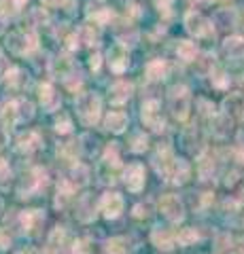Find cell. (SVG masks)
<instances>
[{
	"label": "cell",
	"instance_id": "ab89813d",
	"mask_svg": "<svg viewBox=\"0 0 244 254\" xmlns=\"http://www.w3.org/2000/svg\"><path fill=\"white\" fill-rule=\"evenodd\" d=\"M73 176H75L77 185L81 187V185H85V182H87V170H85L83 165H75V168H73Z\"/></svg>",
	"mask_w": 244,
	"mask_h": 254
},
{
	"label": "cell",
	"instance_id": "d4e9b609",
	"mask_svg": "<svg viewBox=\"0 0 244 254\" xmlns=\"http://www.w3.org/2000/svg\"><path fill=\"white\" fill-rule=\"evenodd\" d=\"M176 55H178V60H183V62H193L195 55H198V49H195V45L191 41H178Z\"/></svg>",
	"mask_w": 244,
	"mask_h": 254
},
{
	"label": "cell",
	"instance_id": "e0dca14e",
	"mask_svg": "<svg viewBox=\"0 0 244 254\" xmlns=\"http://www.w3.org/2000/svg\"><path fill=\"white\" fill-rule=\"evenodd\" d=\"M151 240H153V244L157 246V248L170 250L172 244H174V235H172V231L168 227H155L151 231Z\"/></svg>",
	"mask_w": 244,
	"mask_h": 254
},
{
	"label": "cell",
	"instance_id": "4fadbf2b",
	"mask_svg": "<svg viewBox=\"0 0 244 254\" xmlns=\"http://www.w3.org/2000/svg\"><path fill=\"white\" fill-rule=\"evenodd\" d=\"M106 58H108V66H111L113 72H123V70L128 68L130 60H128V53H125L123 45H113L111 49H108Z\"/></svg>",
	"mask_w": 244,
	"mask_h": 254
},
{
	"label": "cell",
	"instance_id": "8992f818",
	"mask_svg": "<svg viewBox=\"0 0 244 254\" xmlns=\"http://www.w3.org/2000/svg\"><path fill=\"white\" fill-rule=\"evenodd\" d=\"M160 210L162 214L172 222H180L185 218V208H183V201L178 199L176 195H163L162 201H160Z\"/></svg>",
	"mask_w": 244,
	"mask_h": 254
},
{
	"label": "cell",
	"instance_id": "7bdbcfd3",
	"mask_svg": "<svg viewBox=\"0 0 244 254\" xmlns=\"http://www.w3.org/2000/svg\"><path fill=\"white\" fill-rule=\"evenodd\" d=\"M123 248H121V242L119 240H113L111 244H108V254H121Z\"/></svg>",
	"mask_w": 244,
	"mask_h": 254
},
{
	"label": "cell",
	"instance_id": "ee69618b",
	"mask_svg": "<svg viewBox=\"0 0 244 254\" xmlns=\"http://www.w3.org/2000/svg\"><path fill=\"white\" fill-rule=\"evenodd\" d=\"M79 43H81V36L79 34L68 36V49H79Z\"/></svg>",
	"mask_w": 244,
	"mask_h": 254
},
{
	"label": "cell",
	"instance_id": "30bf717a",
	"mask_svg": "<svg viewBox=\"0 0 244 254\" xmlns=\"http://www.w3.org/2000/svg\"><path fill=\"white\" fill-rule=\"evenodd\" d=\"M100 212L104 218H117L123 212V197L119 193H104L100 199Z\"/></svg>",
	"mask_w": 244,
	"mask_h": 254
},
{
	"label": "cell",
	"instance_id": "f5cc1de1",
	"mask_svg": "<svg viewBox=\"0 0 244 254\" xmlns=\"http://www.w3.org/2000/svg\"><path fill=\"white\" fill-rule=\"evenodd\" d=\"M236 254H244V244H242V248H240L238 252H236Z\"/></svg>",
	"mask_w": 244,
	"mask_h": 254
},
{
	"label": "cell",
	"instance_id": "f1b7e54d",
	"mask_svg": "<svg viewBox=\"0 0 244 254\" xmlns=\"http://www.w3.org/2000/svg\"><path fill=\"white\" fill-rule=\"evenodd\" d=\"M75 254H102L100 246L96 242H89V240H83V242H77L75 248H73Z\"/></svg>",
	"mask_w": 244,
	"mask_h": 254
},
{
	"label": "cell",
	"instance_id": "ba28073f",
	"mask_svg": "<svg viewBox=\"0 0 244 254\" xmlns=\"http://www.w3.org/2000/svg\"><path fill=\"white\" fill-rule=\"evenodd\" d=\"M47 185V172L41 170V168H34L32 172L26 176V180L21 182V187H19V195L21 197H30L32 193H36L41 187Z\"/></svg>",
	"mask_w": 244,
	"mask_h": 254
},
{
	"label": "cell",
	"instance_id": "ac0fdd59",
	"mask_svg": "<svg viewBox=\"0 0 244 254\" xmlns=\"http://www.w3.org/2000/svg\"><path fill=\"white\" fill-rule=\"evenodd\" d=\"M51 70H53V74H56L58 78H68L70 74L75 72V62L70 60V58H66V55H60L58 60H53V66H51Z\"/></svg>",
	"mask_w": 244,
	"mask_h": 254
},
{
	"label": "cell",
	"instance_id": "f35d334b",
	"mask_svg": "<svg viewBox=\"0 0 244 254\" xmlns=\"http://www.w3.org/2000/svg\"><path fill=\"white\" fill-rule=\"evenodd\" d=\"M81 41L85 43V45H96L98 43V32H93V28L91 26H85L83 28V32H81Z\"/></svg>",
	"mask_w": 244,
	"mask_h": 254
},
{
	"label": "cell",
	"instance_id": "52a82bcc",
	"mask_svg": "<svg viewBox=\"0 0 244 254\" xmlns=\"http://www.w3.org/2000/svg\"><path fill=\"white\" fill-rule=\"evenodd\" d=\"M185 30L189 32V34H193V36L200 38V36H208L212 26H210V21L204 17V15L195 13V11H189L185 15Z\"/></svg>",
	"mask_w": 244,
	"mask_h": 254
},
{
	"label": "cell",
	"instance_id": "277c9868",
	"mask_svg": "<svg viewBox=\"0 0 244 254\" xmlns=\"http://www.w3.org/2000/svg\"><path fill=\"white\" fill-rule=\"evenodd\" d=\"M4 119L6 123L11 125H19V123H26L34 117V106L30 100H13L4 106Z\"/></svg>",
	"mask_w": 244,
	"mask_h": 254
},
{
	"label": "cell",
	"instance_id": "816d5d0a",
	"mask_svg": "<svg viewBox=\"0 0 244 254\" xmlns=\"http://www.w3.org/2000/svg\"><path fill=\"white\" fill-rule=\"evenodd\" d=\"M4 144V131H0V146Z\"/></svg>",
	"mask_w": 244,
	"mask_h": 254
},
{
	"label": "cell",
	"instance_id": "f907efd6",
	"mask_svg": "<svg viewBox=\"0 0 244 254\" xmlns=\"http://www.w3.org/2000/svg\"><path fill=\"white\" fill-rule=\"evenodd\" d=\"M2 70H6V62H4L2 58H0V72H2Z\"/></svg>",
	"mask_w": 244,
	"mask_h": 254
},
{
	"label": "cell",
	"instance_id": "3957f363",
	"mask_svg": "<svg viewBox=\"0 0 244 254\" xmlns=\"http://www.w3.org/2000/svg\"><path fill=\"white\" fill-rule=\"evenodd\" d=\"M168 104H170V110L178 121H185L189 117V108H191V95H189V89L185 85H176L170 89V95H168Z\"/></svg>",
	"mask_w": 244,
	"mask_h": 254
},
{
	"label": "cell",
	"instance_id": "bcb514c9",
	"mask_svg": "<svg viewBox=\"0 0 244 254\" xmlns=\"http://www.w3.org/2000/svg\"><path fill=\"white\" fill-rule=\"evenodd\" d=\"M89 66H91L93 70H98V66H100V55H98V53H93L91 58H89Z\"/></svg>",
	"mask_w": 244,
	"mask_h": 254
},
{
	"label": "cell",
	"instance_id": "db71d44e",
	"mask_svg": "<svg viewBox=\"0 0 244 254\" xmlns=\"http://www.w3.org/2000/svg\"><path fill=\"white\" fill-rule=\"evenodd\" d=\"M0 212H2V199H0Z\"/></svg>",
	"mask_w": 244,
	"mask_h": 254
},
{
	"label": "cell",
	"instance_id": "836d02e7",
	"mask_svg": "<svg viewBox=\"0 0 244 254\" xmlns=\"http://www.w3.org/2000/svg\"><path fill=\"white\" fill-rule=\"evenodd\" d=\"M147 144H149V140L145 133H134V138H132V150L134 153H143V150H147Z\"/></svg>",
	"mask_w": 244,
	"mask_h": 254
},
{
	"label": "cell",
	"instance_id": "74e56055",
	"mask_svg": "<svg viewBox=\"0 0 244 254\" xmlns=\"http://www.w3.org/2000/svg\"><path fill=\"white\" fill-rule=\"evenodd\" d=\"M232 250H234L232 237H230V235L219 237V242H217V254H232Z\"/></svg>",
	"mask_w": 244,
	"mask_h": 254
},
{
	"label": "cell",
	"instance_id": "7402d4cb",
	"mask_svg": "<svg viewBox=\"0 0 244 254\" xmlns=\"http://www.w3.org/2000/svg\"><path fill=\"white\" fill-rule=\"evenodd\" d=\"M189 163L185 161V159H176L174 161V165H172V172H170V178L168 180H172L174 185H183V182H187V178H189Z\"/></svg>",
	"mask_w": 244,
	"mask_h": 254
},
{
	"label": "cell",
	"instance_id": "4dcf8cb0",
	"mask_svg": "<svg viewBox=\"0 0 244 254\" xmlns=\"http://www.w3.org/2000/svg\"><path fill=\"white\" fill-rule=\"evenodd\" d=\"M234 23H236V15H234V11L223 9V11H219V13H217V26H219V28H232Z\"/></svg>",
	"mask_w": 244,
	"mask_h": 254
},
{
	"label": "cell",
	"instance_id": "cb8c5ba5",
	"mask_svg": "<svg viewBox=\"0 0 244 254\" xmlns=\"http://www.w3.org/2000/svg\"><path fill=\"white\" fill-rule=\"evenodd\" d=\"M73 199V185L68 180H62L58 185V197H56V205L58 208H66L68 201Z\"/></svg>",
	"mask_w": 244,
	"mask_h": 254
},
{
	"label": "cell",
	"instance_id": "7a4b0ae2",
	"mask_svg": "<svg viewBox=\"0 0 244 254\" xmlns=\"http://www.w3.org/2000/svg\"><path fill=\"white\" fill-rule=\"evenodd\" d=\"M6 47L15 55H28L38 47V41L32 30H15L6 36Z\"/></svg>",
	"mask_w": 244,
	"mask_h": 254
},
{
	"label": "cell",
	"instance_id": "60d3db41",
	"mask_svg": "<svg viewBox=\"0 0 244 254\" xmlns=\"http://www.w3.org/2000/svg\"><path fill=\"white\" fill-rule=\"evenodd\" d=\"M45 254H68L66 246H56V244H47Z\"/></svg>",
	"mask_w": 244,
	"mask_h": 254
},
{
	"label": "cell",
	"instance_id": "e575fe53",
	"mask_svg": "<svg viewBox=\"0 0 244 254\" xmlns=\"http://www.w3.org/2000/svg\"><path fill=\"white\" fill-rule=\"evenodd\" d=\"M70 129H73V121H70V117L66 113H62L60 119L56 121V131L58 133H68Z\"/></svg>",
	"mask_w": 244,
	"mask_h": 254
},
{
	"label": "cell",
	"instance_id": "5b68a950",
	"mask_svg": "<svg viewBox=\"0 0 244 254\" xmlns=\"http://www.w3.org/2000/svg\"><path fill=\"white\" fill-rule=\"evenodd\" d=\"M140 119H143L145 127L153 131H162L166 127V121H163V115H162V106L157 100H149L143 104V110H140Z\"/></svg>",
	"mask_w": 244,
	"mask_h": 254
},
{
	"label": "cell",
	"instance_id": "6da1fadb",
	"mask_svg": "<svg viewBox=\"0 0 244 254\" xmlns=\"http://www.w3.org/2000/svg\"><path fill=\"white\" fill-rule=\"evenodd\" d=\"M75 108L85 125H96L100 119V113H102V102L96 93L87 91V93H81L75 100Z\"/></svg>",
	"mask_w": 244,
	"mask_h": 254
},
{
	"label": "cell",
	"instance_id": "8fae6325",
	"mask_svg": "<svg viewBox=\"0 0 244 254\" xmlns=\"http://www.w3.org/2000/svg\"><path fill=\"white\" fill-rule=\"evenodd\" d=\"M38 100H41L43 108L47 110V113H53V110H58L62 100H60V93L53 89V85L49 83H43L41 87H38Z\"/></svg>",
	"mask_w": 244,
	"mask_h": 254
},
{
	"label": "cell",
	"instance_id": "f6af8a7d",
	"mask_svg": "<svg viewBox=\"0 0 244 254\" xmlns=\"http://www.w3.org/2000/svg\"><path fill=\"white\" fill-rule=\"evenodd\" d=\"M134 214H136L138 218L149 216V205H136V208H134Z\"/></svg>",
	"mask_w": 244,
	"mask_h": 254
},
{
	"label": "cell",
	"instance_id": "7dc6e473",
	"mask_svg": "<svg viewBox=\"0 0 244 254\" xmlns=\"http://www.w3.org/2000/svg\"><path fill=\"white\" fill-rule=\"evenodd\" d=\"M45 4H51V6H58V4H62L64 2V0H43Z\"/></svg>",
	"mask_w": 244,
	"mask_h": 254
},
{
	"label": "cell",
	"instance_id": "9c48e42d",
	"mask_svg": "<svg viewBox=\"0 0 244 254\" xmlns=\"http://www.w3.org/2000/svg\"><path fill=\"white\" fill-rule=\"evenodd\" d=\"M123 182L125 187H128V190H132V193H140L145 187V168L140 163H132L125 168L123 172Z\"/></svg>",
	"mask_w": 244,
	"mask_h": 254
},
{
	"label": "cell",
	"instance_id": "5bb4252c",
	"mask_svg": "<svg viewBox=\"0 0 244 254\" xmlns=\"http://www.w3.org/2000/svg\"><path fill=\"white\" fill-rule=\"evenodd\" d=\"M132 91H134L132 83L117 81L111 85V89H108V100H111L113 104H125V102L132 98Z\"/></svg>",
	"mask_w": 244,
	"mask_h": 254
},
{
	"label": "cell",
	"instance_id": "4316f807",
	"mask_svg": "<svg viewBox=\"0 0 244 254\" xmlns=\"http://www.w3.org/2000/svg\"><path fill=\"white\" fill-rule=\"evenodd\" d=\"M198 170H200V176L202 178H212L215 176V170H217V163L210 155H202L200 161H198Z\"/></svg>",
	"mask_w": 244,
	"mask_h": 254
},
{
	"label": "cell",
	"instance_id": "1f68e13d",
	"mask_svg": "<svg viewBox=\"0 0 244 254\" xmlns=\"http://www.w3.org/2000/svg\"><path fill=\"white\" fill-rule=\"evenodd\" d=\"M9 182H11V168H9V161L0 157V189H9Z\"/></svg>",
	"mask_w": 244,
	"mask_h": 254
},
{
	"label": "cell",
	"instance_id": "7c38bea8",
	"mask_svg": "<svg viewBox=\"0 0 244 254\" xmlns=\"http://www.w3.org/2000/svg\"><path fill=\"white\" fill-rule=\"evenodd\" d=\"M174 155H172V150L168 146H163L157 150V155L153 157V165H155V170L157 174H162L163 178H170V172H172V165H174Z\"/></svg>",
	"mask_w": 244,
	"mask_h": 254
},
{
	"label": "cell",
	"instance_id": "44dd1931",
	"mask_svg": "<svg viewBox=\"0 0 244 254\" xmlns=\"http://www.w3.org/2000/svg\"><path fill=\"white\" fill-rule=\"evenodd\" d=\"M225 110L227 115H232L236 119H244V95L242 93H234L225 100Z\"/></svg>",
	"mask_w": 244,
	"mask_h": 254
},
{
	"label": "cell",
	"instance_id": "d6986e66",
	"mask_svg": "<svg viewBox=\"0 0 244 254\" xmlns=\"http://www.w3.org/2000/svg\"><path fill=\"white\" fill-rule=\"evenodd\" d=\"M38 146H41V136L32 129H28L26 133H21L17 138V148L21 153H32V150H36Z\"/></svg>",
	"mask_w": 244,
	"mask_h": 254
},
{
	"label": "cell",
	"instance_id": "f546056e",
	"mask_svg": "<svg viewBox=\"0 0 244 254\" xmlns=\"http://www.w3.org/2000/svg\"><path fill=\"white\" fill-rule=\"evenodd\" d=\"M200 240V233L195 231V229L191 227H187V229H180V233H178V244L180 246H191Z\"/></svg>",
	"mask_w": 244,
	"mask_h": 254
},
{
	"label": "cell",
	"instance_id": "b9f144b4",
	"mask_svg": "<svg viewBox=\"0 0 244 254\" xmlns=\"http://www.w3.org/2000/svg\"><path fill=\"white\" fill-rule=\"evenodd\" d=\"M11 246V237L9 233L4 231V229H0V250H6Z\"/></svg>",
	"mask_w": 244,
	"mask_h": 254
},
{
	"label": "cell",
	"instance_id": "484cf974",
	"mask_svg": "<svg viewBox=\"0 0 244 254\" xmlns=\"http://www.w3.org/2000/svg\"><path fill=\"white\" fill-rule=\"evenodd\" d=\"M212 131H215V136L219 138H227L232 131V119L230 115H219L215 119V127H212Z\"/></svg>",
	"mask_w": 244,
	"mask_h": 254
},
{
	"label": "cell",
	"instance_id": "603a6c76",
	"mask_svg": "<svg viewBox=\"0 0 244 254\" xmlns=\"http://www.w3.org/2000/svg\"><path fill=\"white\" fill-rule=\"evenodd\" d=\"M104 125H106L108 131L121 133V131H125V127H128V115H123V113H108Z\"/></svg>",
	"mask_w": 244,
	"mask_h": 254
},
{
	"label": "cell",
	"instance_id": "9a60e30c",
	"mask_svg": "<svg viewBox=\"0 0 244 254\" xmlns=\"http://www.w3.org/2000/svg\"><path fill=\"white\" fill-rule=\"evenodd\" d=\"M21 229L26 233H36V229L43 225V220H45V214L41 210H28V212H21Z\"/></svg>",
	"mask_w": 244,
	"mask_h": 254
},
{
	"label": "cell",
	"instance_id": "d590c367",
	"mask_svg": "<svg viewBox=\"0 0 244 254\" xmlns=\"http://www.w3.org/2000/svg\"><path fill=\"white\" fill-rule=\"evenodd\" d=\"M212 76V85L219 87V89H225L227 85H230V76H227L223 70H217V72H210Z\"/></svg>",
	"mask_w": 244,
	"mask_h": 254
},
{
	"label": "cell",
	"instance_id": "83f0119b",
	"mask_svg": "<svg viewBox=\"0 0 244 254\" xmlns=\"http://www.w3.org/2000/svg\"><path fill=\"white\" fill-rule=\"evenodd\" d=\"M77 218L83 220V222H89L93 218V205L89 208V197H83L77 205Z\"/></svg>",
	"mask_w": 244,
	"mask_h": 254
},
{
	"label": "cell",
	"instance_id": "d6a6232c",
	"mask_svg": "<svg viewBox=\"0 0 244 254\" xmlns=\"http://www.w3.org/2000/svg\"><path fill=\"white\" fill-rule=\"evenodd\" d=\"M121 161V157H119V148H117V144H111L106 148V153H104V163L106 165H113V168H117Z\"/></svg>",
	"mask_w": 244,
	"mask_h": 254
},
{
	"label": "cell",
	"instance_id": "8d00e7d4",
	"mask_svg": "<svg viewBox=\"0 0 244 254\" xmlns=\"http://www.w3.org/2000/svg\"><path fill=\"white\" fill-rule=\"evenodd\" d=\"M6 85L9 87H17L21 81H23V74H21V70L17 68H11V70H6Z\"/></svg>",
	"mask_w": 244,
	"mask_h": 254
},
{
	"label": "cell",
	"instance_id": "2e32d148",
	"mask_svg": "<svg viewBox=\"0 0 244 254\" xmlns=\"http://www.w3.org/2000/svg\"><path fill=\"white\" fill-rule=\"evenodd\" d=\"M223 53L230 60H242L244 58V38L242 36H230L223 41Z\"/></svg>",
	"mask_w": 244,
	"mask_h": 254
},
{
	"label": "cell",
	"instance_id": "681fc988",
	"mask_svg": "<svg viewBox=\"0 0 244 254\" xmlns=\"http://www.w3.org/2000/svg\"><path fill=\"white\" fill-rule=\"evenodd\" d=\"M157 4L163 6V9H168V4H170V0H157Z\"/></svg>",
	"mask_w": 244,
	"mask_h": 254
},
{
	"label": "cell",
	"instance_id": "c3c4849f",
	"mask_svg": "<svg viewBox=\"0 0 244 254\" xmlns=\"http://www.w3.org/2000/svg\"><path fill=\"white\" fill-rule=\"evenodd\" d=\"M11 2H13V6H23L28 0H11Z\"/></svg>",
	"mask_w": 244,
	"mask_h": 254
},
{
	"label": "cell",
	"instance_id": "ffe728a7",
	"mask_svg": "<svg viewBox=\"0 0 244 254\" xmlns=\"http://www.w3.org/2000/svg\"><path fill=\"white\" fill-rule=\"evenodd\" d=\"M147 78L149 81H163L168 74V64L163 62V60H153V62H149L147 64Z\"/></svg>",
	"mask_w": 244,
	"mask_h": 254
}]
</instances>
